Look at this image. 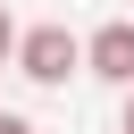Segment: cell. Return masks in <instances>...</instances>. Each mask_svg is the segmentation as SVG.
I'll list each match as a JSON object with an SVG mask.
<instances>
[{"label": "cell", "mask_w": 134, "mask_h": 134, "mask_svg": "<svg viewBox=\"0 0 134 134\" xmlns=\"http://www.w3.org/2000/svg\"><path fill=\"white\" fill-rule=\"evenodd\" d=\"M17 75L42 84V92H67V75H84V42H75L67 25H25V42H17Z\"/></svg>", "instance_id": "1"}, {"label": "cell", "mask_w": 134, "mask_h": 134, "mask_svg": "<svg viewBox=\"0 0 134 134\" xmlns=\"http://www.w3.org/2000/svg\"><path fill=\"white\" fill-rule=\"evenodd\" d=\"M84 75H100V84L134 92V17H109V25H92V34H84Z\"/></svg>", "instance_id": "2"}, {"label": "cell", "mask_w": 134, "mask_h": 134, "mask_svg": "<svg viewBox=\"0 0 134 134\" xmlns=\"http://www.w3.org/2000/svg\"><path fill=\"white\" fill-rule=\"evenodd\" d=\"M17 42H25V34H17V17H8V8H0V67H8V59H17Z\"/></svg>", "instance_id": "3"}, {"label": "cell", "mask_w": 134, "mask_h": 134, "mask_svg": "<svg viewBox=\"0 0 134 134\" xmlns=\"http://www.w3.org/2000/svg\"><path fill=\"white\" fill-rule=\"evenodd\" d=\"M0 134H42V126H34V117H8V109H0Z\"/></svg>", "instance_id": "4"}, {"label": "cell", "mask_w": 134, "mask_h": 134, "mask_svg": "<svg viewBox=\"0 0 134 134\" xmlns=\"http://www.w3.org/2000/svg\"><path fill=\"white\" fill-rule=\"evenodd\" d=\"M117 134H134V92H126V109H117Z\"/></svg>", "instance_id": "5"}]
</instances>
